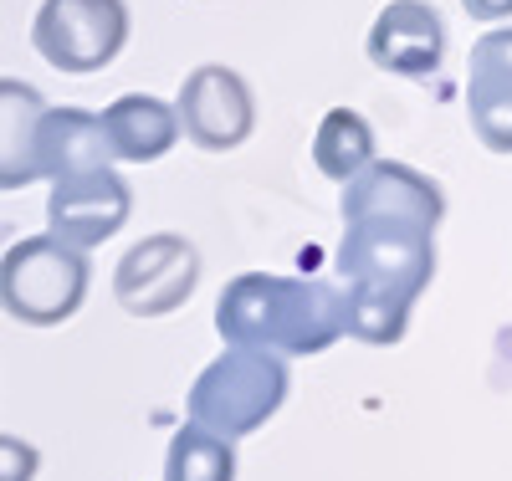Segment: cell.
<instances>
[{"instance_id":"6da1fadb","label":"cell","mask_w":512,"mask_h":481,"mask_svg":"<svg viewBox=\"0 0 512 481\" xmlns=\"http://www.w3.org/2000/svg\"><path fill=\"white\" fill-rule=\"evenodd\" d=\"M344 333L369 348H395L410 328L420 292L436 277V231L400 215H359L344 221V241L333 251Z\"/></svg>"},{"instance_id":"7a4b0ae2","label":"cell","mask_w":512,"mask_h":481,"mask_svg":"<svg viewBox=\"0 0 512 481\" xmlns=\"http://www.w3.org/2000/svg\"><path fill=\"white\" fill-rule=\"evenodd\" d=\"M216 333L226 348H262L277 359H313L344 338V302L333 282L241 272L216 297Z\"/></svg>"},{"instance_id":"3957f363","label":"cell","mask_w":512,"mask_h":481,"mask_svg":"<svg viewBox=\"0 0 512 481\" xmlns=\"http://www.w3.org/2000/svg\"><path fill=\"white\" fill-rule=\"evenodd\" d=\"M287 384V359L262 354V348H226L190 384V425L221 435V441L256 435L287 405Z\"/></svg>"},{"instance_id":"277c9868","label":"cell","mask_w":512,"mask_h":481,"mask_svg":"<svg viewBox=\"0 0 512 481\" xmlns=\"http://www.w3.org/2000/svg\"><path fill=\"white\" fill-rule=\"evenodd\" d=\"M93 261L88 251H77L67 241L26 236L0 256V313L26 323V328H57L77 318V308L88 302Z\"/></svg>"},{"instance_id":"5b68a950","label":"cell","mask_w":512,"mask_h":481,"mask_svg":"<svg viewBox=\"0 0 512 481\" xmlns=\"http://www.w3.org/2000/svg\"><path fill=\"white\" fill-rule=\"evenodd\" d=\"M128 41V6L123 0H41V11L31 21V47L41 62L88 77L103 72Z\"/></svg>"},{"instance_id":"8992f818","label":"cell","mask_w":512,"mask_h":481,"mask_svg":"<svg viewBox=\"0 0 512 481\" xmlns=\"http://www.w3.org/2000/svg\"><path fill=\"white\" fill-rule=\"evenodd\" d=\"M200 287V251L180 231L134 241L113 267V297L128 318H169Z\"/></svg>"},{"instance_id":"52a82bcc","label":"cell","mask_w":512,"mask_h":481,"mask_svg":"<svg viewBox=\"0 0 512 481\" xmlns=\"http://www.w3.org/2000/svg\"><path fill=\"white\" fill-rule=\"evenodd\" d=\"M175 118H180V134L205 149V154H231L251 139L256 128V98H251V82L236 67L221 62H205L180 82V98H175Z\"/></svg>"},{"instance_id":"ba28073f","label":"cell","mask_w":512,"mask_h":481,"mask_svg":"<svg viewBox=\"0 0 512 481\" xmlns=\"http://www.w3.org/2000/svg\"><path fill=\"white\" fill-rule=\"evenodd\" d=\"M134 215V190L128 180L103 164V169H88V174H67V180H52V195H47V226L57 241L77 246V251H93L103 246L108 236H118Z\"/></svg>"},{"instance_id":"9c48e42d","label":"cell","mask_w":512,"mask_h":481,"mask_svg":"<svg viewBox=\"0 0 512 481\" xmlns=\"http://www.w3.org/2000/svg\"><path fill=\"white\" fill-rule=\"evenodd\" d=\"M338 215H344V221H359V215H400V221H420V226L436 231L446 221V195L431 174H420L415 164L369 159L344 185Z\"/></svg>"},{"instance_id":"30bf717a","label":"cell","mask_w":512,"mask_h":481,"mask_svg":"<svg viewBox=\"0 0 512 481\" xmlns=\"http://www.w3.org/2000/svg\"><path fill=\"white\" fill-rule=\"evenodd\" d=\"M364 52L379 72H395V77H431L446 57V21L431 0H390L369 36H364Z\"/></svg>"},{"instance_id":"8fae6325","label":"cell","mask_w":512,"mask_h":481,"mask_svg":"<svg viewBox=\"0 0 512 481\" xmlns=\"http://www.w3.org/2000/svg\"><path fill=\"white\" fill-rule=\"evenodd\" d=\"M466 118L482 149L512 154V26L482 31L466 62Z\"/></svg>"},{"instance_id":"7c38bea8","label":"cell","mask_w":512,"mask_h":481,"mask_svg":"<svg viewBox=\"0 0 512 481\" xmlns=\"http://www.w3.org/2000/svg\"><path fill=\"white\" fill-rule=\"evenodd\" d=\"M98 123H103L108 154L123 159V164H154V159H164L169 149L180 144L175 103H164L154 93H123V98H113L98 113Z\"/></svg>"},{"instance_id":"4fadbf2b","label":"cell","mask_w":512,"mask_h":481,"mask_svg":"<svg viewBox=\"0 0 512 481\" xmlns=\"http://www.w3.org/2000/svg\"><path fill=\"white\" fill-rule=\"evenodd\" d=\"M113 164L103 123L88 108H47L36 128V174L41 180H67V174H88Z\"/></svg>"},{"instance_id":"5bb4252c","label":"cell","mask_w":512,"mask_h":481,"mask_svg":"<svg viewBox=\"0 0 512 481\" xmlns=\"http://www.w3.org/2000/svg\"><path fill=\"white\" fill-rule=\"evenodd\" d=\"M47 98L21 77H0V195L36 185V128Z\"/></svg>"},{"instance_id":"9a60e30c","label":"cell","mask_w":512,"mask_h":481,"mask_svg":"<svg viewBox=\"0 0 512 481\" xmlns=\"http://www.w3.org/2000/svg\"><path fill=\"white\" fill-rule=\"evenodd\" d=\"M369 159H379L374 154L369 118L359 108H328L323 123H318V134H313V164H318V174H323V180H333V185H349Z\"/></svg>"},{"instance_id":"2e32d148","label":"cell","mask_w":512,"mask_h":481,"mask_svg":"<svg viewBox=\"0 0 512 481\" xmlns=\"http://www.w3.org/2000/svg\"><path fill=\"white\" fill-rule=\"evenodd\" d=\"M164 481H236L231 441H221V435H210L200 425H180L164 451Z\"/></svg>"},{"instance_id":"e0dca14e","label":"cell","mask_w":512,"mask_h":481,"mask_svg":"<svg viewBox=\"0 0 512 481\" xmlns=\"http://www.w3.org/2000/svg\"><path fill=\"white\" fill-rule=\"evenodd\" d=\"M41 451L21 435H0V481H36Z\"/></svg>"},{"instance_id":"ac0fdd59","label":"cell","mask_w":512,"mask_h":481,"mask_svg":"<svg viewBox=\"0 0 512 481\" xmlns=\"http://www.w3.org/2000/svg\"><path fill=\"white\" fill-rule=\"evenodd\" d=\"M461 11L482 26H502V21H512V0H461Z\"/></svg>"}]
</instances>
